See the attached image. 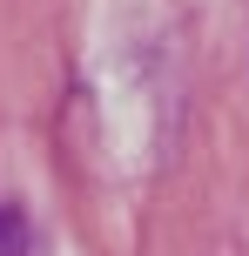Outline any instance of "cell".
Instances as JSON below:
<instances>
[{
    "label": "cell",
    "instance_id": "1",
    "mask_svg": "<svg viewBox=\"0 0 249 256\" xmlns=\"http://www.w3.org/2000/svg\"><path fill=\"white\" fill-rule=\"evenodd\" d=\"M20 243H27V236H20V216H0V256H20Z\"/></svg>",
    "mask_w": 249,
    "mask_h": 256
}]
</instances>
